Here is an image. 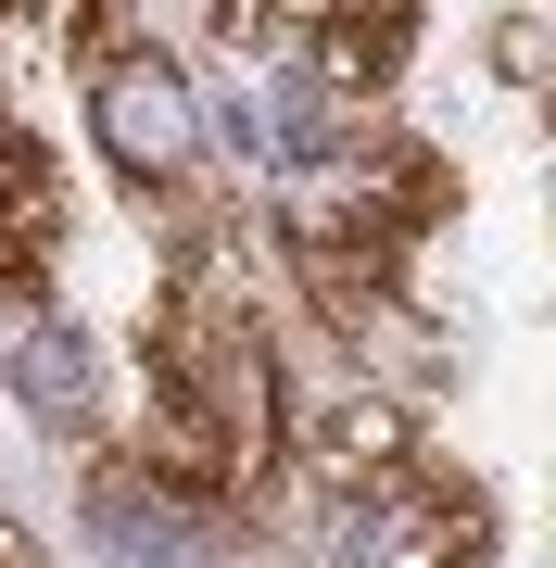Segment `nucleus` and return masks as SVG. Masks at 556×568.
Here are the masks:
<instances>
[{"instance_id": "nucleus-2", "label": "nucleus", "mask_w": 556, "mask_h": 568, "mask_svg": "<svg viewBox=\"0 0 556 568\" xmlns=\"http://www.w3.org/2000/svg\"><path fill=\"white\" fill-rule=\"evenodd\" d=\"M455 178L417 140H392V126H330L316 152L279 164V241L291 265H304L316 316L342 328V342H367V328H392V291H405V253L443 227Z\"/></svg>"}, {"instance_id": "nucleus-1", "label": "nucleus", "mask_w": 556, "mask_h": 568, "mask_svg": "<svg viewBox=\"0 0 556 568\" xmlns=\"http://www.w3.org/2000/svg\"><path fill=\"white\" fill-rule=\"evenodd\" d=\"M279 455V354L266 316H253V278L228 265L215 227H190L165 304H152V443L140 480H165L178 506H215V493H253Z\"/></svg>"}, {"instance_id": "nucleus-5", "label": "nucleus", "mask_w": 556, "mask_h": 568, "mask_svg": "<svg viewBox=\"0 0 556 568\" xmlns=\"http://www.w3.org/2000/svg\"><path fill=\"white\" fill-rule=\"evenodd\" d=\"M215 26H228L241 51H266L279 77L354 102V89H380L392 63H405L417 0H215Z\"/></svg>"}, {"instance_id": "nucleus-7", "label": "nucleus", "mask_w": 556, "mask_h": 568, "mask_svg": "<svg viewBox=\"0 0 556 568\" xmlns=\"http://www.w3.org/2000/svg\"><path fill=\"white\" fill-rule=\"evenodd\" d=\"M89 530H102L114 568H215L203 506H178V493L140 480V467H102V480H89Z\"/></svg>"}, {"instance_id": "nucleus-8", "label": "nucleus", "mask_w": 556, "mask_h": 568, "mask_svg": "<svg viewBox=\"0 0 556 568\" xmlns=\"http://www.w3.org/2000/svg\"><path fill=\"white\" fill-rule=\"evenodd\" d=\"M13 392H26L51 429H77V443L102 429V379H89V342H63V328H39V342L13 354Z\"/></svg>"}, {"instance_id": "nucleus-9", "label": "nucleus", "mask_w": 556, "mask_h": 568, "mask_svg": "<svg viewBox=\"0 0 556 568\" xmlns=\"http://www.w3.org/2000/svg\"><path fill=\"white\" fill-rule=\"evenodd\" d=\"M0 13H13V26H39V39H89L114 0H0Z\"/></svg>"}, {"instance_id": "nucleus-10", "label": "nucleus", "mask_w": 556, "mask_h": 568, "mask_svg": "<svg viewBox=\"0 0 556 568\" xmlns=\"http://www.w3.org/2000/svg\"><path fill=\"white\" fill-rule=\"evenodd\" d=\"M0 568H51V556H39V544H26V530H0Z\"/></svg>"}, {"instance_id": "nucleus-4", "label": "nucleus", "mask_w": 556, "mask_h": 568, "mask_svg": "<svg viewBox=\"0 0 556 568\" xmlns=\"http://www.w3.org/2000/svg\"><path fill=\"white\" fill-rule=\"evenodd\" d=\"M89 140H102L127 178L152 190V203L203 215V89H190V63H178V51L114 39L102 63H89Z\"/></svg>"}, {"instance_id": "nucleus-6", "label": "nucleus", "mask_w": 556, "mask_h": 568, "mask_svg": "<svg viewBox=\"0 0 556 568\" xmlns=\"http://www.w3.org/2000/svg\"><path fill=\"white\" fill-rule=\"evenodd\" d=\"M51 265H63V178H51L39 126L13 114V89H0V291L39 304Z\"/></svg>"}, {"instance_id": "nucleus-3", "label": "nucleus", "mask_w": 556, "mask_h": 568, "mask_svg": "<svg viewBox=\"0 0 556 568\" xmlns=\"http://www.w3.org/2000/svg\"><path fill=\"white\" fill-rule=\"evenodd\" d=\"M316 518H330V568H481L494 556V506L455 467L417 455V429L392 405H316L304 429Z\"/></svg>"}]
</instances>
